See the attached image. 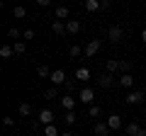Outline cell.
Masks as SVG:
<instances>
[{
  "mask_svg": "<svg viewBox=\"0 0 146 136\" xmlns=\"http://www.w3.org/2000/svg\"><path fill=\"white\" fill-rule=\"evenodd\" d=\"M100 46H102V42H100V39H90V42L83 46V58H93L95 53L100 51Z\"/></svg>",
  "mask_w": 146,
  "mask_h": 136,
  "instance_id": "cell-1",
  "label": "cell"
},
{
  "mask_svg": "<svg viewBox=\"0 0 146 136\" xmlns=\"http://www.w3.org/2000/svg\"><path fill=\"white\" fill-rule=\"evenodd\" d=\"M107 37H110V42H112V44H119L122 37H124V27H122V24H112L107 29Z\"/></svg>",
  "mask_w": 146,
  "mask_h": 136,
  "instance_id": "cell-2",
  "label": "cell"
},
{
  "mask_svg": "<svg viewBox=\"0 0 146 136\" xmlns=\"http://www.w3.org/2000/svg\"><path fill=\"white\" fill-rule=\"evenodd\" d=\"M124 102L127 105H141V102H144V92H141V90H129V92H127V97H124Z\"/></svg>",
  "mask_w": 146,
  "mask_h": 136,
  "instance_id": "cell-3",
  "label": "cell"
},
{
  "mask_svg": "<svg viewBox=\"0 0 146 136\" xmlns=\"http://www.w3.org/2000/svg\"><path fill=\"white\" fill-rule=\"evenodd\" d=\"M98 85H100V88H105V90H110L112 85H115L112 73H107V71H105V73H100V75H98Z\"/></svg>",
  "mask_w": 146,
  "mask_h": 136,
  "instance_id": "cell-4",
  "label": "cell"
},
{
  "mask_svg": "<svg viewBox=\"0 0 146 136\" xmlns=\"http://www.w3.org/2000/svg\"><path fill=\"white\" fill-rule=\"evenodd\" d=\"M39 124H44V126L56 124V114H54L51 110H42V112H39Z\"/></svg>",
  "mask_w": 146,
  "mask_h": 136,
  "instance_id": "cell-5",
  "label": "cell"
},
{
  "mask_svg": "<svg viewBox=\"0 0 146 136\" xmlns=\"http://www.w3.org/2000/svg\"><path fill=\"white\" fill-rule=\"evenodd\" d=\"M78 100L83 102V105H95V102H93V100H95V92H93L90 88H83V90L78 92Z\"/></svg>",
  "mask_w": 146,
  "mask_h": 136,
  "instance_id": "cell-6",
  "label": "cell"
},
{
  "mask_svg": "<svg viewBox=\"0 0 146 136\" xmlns=\"http://www.w3.org/2000/svg\"><path fill=\"white\" fill-rule=\"evenodd\" d=\"M68 15H71V10H68L66 5H56V7H54V20L68 22Z\"/></svg>",
  "mask_w": 146,
  "mask_h": 136,
  "instance_id": "cell-7",
  "label": "cell"
},
{
  "mask_svg": "<svg viewBox=\"0 0 146 136\" xmlns=\"http://www.w3.org/2000/svg\"><path fill=\"white\" fill-rule=\"evenodd\" d=\"M49 80H51V83L54 85H63V83H66V71H61V68H56V71H51V78H49Z\"/></svg>",
  "mask_w": 146,
  "mask_h": 136,
  "instance_id": "cell-8",
  "label": "cell"
},
{
  "mask_svg": "<svg viewBox=\"0 0 146 136\" xmlns=\"http://www.w3.org/2000/svg\"><path fill=\"white\" fill-rule=\"evenodd\" d=\"M105 124H107L112 131H119V129H122V117H119V114H110Z\"/></svg>",
  "mask_w": 146,
  "mask_h": 136,
  "instance_id": "cell-9",
  "label": "cell"
},
{
  "mask_svg": "<svg viewBox=\"0 0 146 136\" xmlns=\"http://www.w3.org/2000/svg\"><path fill=\"white\" fill-rule=\"evenodd\" d=\"M93 134L95 136H112V129H110L107 124H102V121H98V124L93 126Z\"/></svg>",
  "mask_w": 146,
  "mask_h": 136,
  "instance_id": "cell-10",
  "label": "cell"
},
{
  "mask_svg": "<svg viewBox=\"0 0 146 136\" xmlns=\"http://www.w3.org/2000/svg\"><path fill=\"white\" fill-rule=\"evenodd\" d=\"M51 32L56 34V37H63V34H68V32H66V22H61V20H54Z\"/></svg>",
  "mask_w": 146,
  "mask_h": 136,
  "instance_id": "cell-11",
  "label": "cell"
},
{
  "mask_svg": "<svg viewBox=\"0 0 146 136\" xmlns=\"http://www.w3.org/2000/svg\"><path fill=\"white\" fill-rule=\"evenodd\" d=\"M61 105H63V110H66V112L76 110V97H73V92H68L66 97H61Z\"/></svg>",
  "mask_w": 146,
  "mask_h": 136,
  "instance_id": "cell-12",
  "label": "cell"
},
{
  "mask_svg": "<svg viewBox=\"0 0 146 136\" xmlns=\"http://www.w3.org/2000/svg\"><path fill=\"white\" fill-rule=\"evenodd\" d=\"M80 29H83V24H80L78 20H68L66 22V32H68V34H78Z\"/></svg>",
  "mask_w": 146,
  "mask_h": 136,
  "instance_id": "cell-13",
  "label": "cell"
},
{
  "mask_svg": "<svg viewBox=\"0 0 146 136\" xmlns=\"http://www.w3.org/2000/svg\"><path fill=\"white\" fill-rule=\"evenodd\" d=\"M73 78H76V80H80V83H85V80H90V78H93V73H90L88 68H78Z\"/></svg>",
  "mask_w": 146,
  "mask_h": 136,
  "instance_id": "cell-14",
  "label": "cell"
},
{
  "mask_svg": "<svg viewBox=\"0 0 146 136\" xmlns=\"http://www.w3.org/2000/svg\"><path fill=\"white\" fill-rule=\"evenodd\" d=\"M119 85L131 90V85H134V75H131V73H122V75H119Z\"/></svg>",
  "mask_w": 146,
  "mask_h": 136,
  "instance_id": "cell-15",
  "label": "cell"
},
{
  "mask_svg": "<svg viewBox=\"0 0 146 136\" xmlns=\"http://www.w3.org/2000/svg\"><path fill=\"white\" fill-rule=\"evenodd\" d=\"M105 71H107V73H112V75H115L117 71H119V61H117V58H110V61L105 63Z\"/></svg>",
  "mask_w": 146,
  "mask_h": 136,
  "instance_id": "cell-16",
  "label": "cell"
},
{
  "mask_svg": "<svg viewBox=\"0 0 146 136\" xmlns=\"http://www.w3.org/2000/svg\"><path fill=\"white\" fill-rule=\"evenodd\" d=\"M12 56H15V49L10 44H3L0 46V58H12Z\"/></svg>",
  "mask_w": 146,
  "mask_h": 136,
  "instance_id": "cell-17",
  "label": "cell"
},
{
  "mask_svg": "<svg viewBox=\"0 0 146 136\" xmlns=\"http://www.w3.org/2000/svg\"><path fill=\"white\" fill-rule=\"evenodd\" d=\"M141 134V126L136 124V121H131V124H127V136H139Z\"/></svg>",
  "mask_w": 146,
  "mask_h": 136,
  "instance_id": "cell-18",
  "label": "cell"
},
{
  "mask_svg": "<svg viewBox=\"0 0 146 136\" xmlns=\"http://www.w3.org/2000/svg\"><path fill=\"white\" fill-rule=\"evenodd\" d=\"M17 112H20V117H29L32 114V105L29 102H22V105L17 107Z\"/></svg>",
  "mask_w": 146,
  "mask_h": 136,
  "instance_id": "cell-19",
  "label": "cell"
},
{
  "mask_svg": "<svg viewBox=\"0 0 146 136\" xmlns=\"http://www.w3.org/2000/svg\"><path fill=\"white\" fill-rule=\"evenodd\" d=\"M85 10L88 12H98L100 10V0H85Z\"/></svg>",
  "mask_w": 146,
  "mask_h": 136,
  "instance_id": "cell-20",
  "label": "cell"
},
{
  "mask_svg": "<svg viewBox=\"0 0 146 136\" xmlns=\"http://www.w3.org/2000/svg\"><path fill=\"white\" fill-rule=\"evenodd\" d=\"M12 49H15V56H22V53L27 51V44L25 42H15V44H12Z\"/></svg>",
  "mask_w": 146,
  "mask_h": 136,
  "instance_id": "cell-21",
  "label": "cell"
},
{
  "mask_svg": "<svg viewBox=\"0 0 146 136\" xmlns=\"http://www.w3.org/2000/svg\"><path fill=\"white\" fill-rule=\"evenodd\" d=\"M36 75H39V78H51V68L49 66H39L36 68Z\"/></svg>",
  "mask_w": 146,
  "mask_h": 136,
  "instance_id": "cell-22",
  "label": "cell"
},
{
  "mask_svg": "<svg viewBox=\"0 0 146 136\" xmlns=\"http://www.w3.org/2000/svg\"><path fill=\"white\" fill-rule=\"evenodd\" d=\"M25 15H27V10H25L22 5H15V7H12V17H17V20H22Z\"/></svg>",
  "mask_w": 146,
  "mask_h": 136,
  "instance_id": "cell-23",
  "label": "cell"
},
{
  "mask_svg": "<svg viewBox=\"0 0 146 136\" xmlns=\"http://www.w3.org/2000/svg\"><path fill=\"white\" fill-rule=\"evenodd\" d=\"M44 136H61V134H58L56 124H49V126H44Z\"/></svg>",
  "mask_w": 146,
  "mask_h": 136,
  "instance_id": "cell-24",
  "label": "cell"
},
{
  "mask_svg": "<svg viewBox=\"0 0 146 136\" xmlns=\"http://www.w3.org/2000/svg\"><path fill=\"white\" fill-rule=\"evenodd\" d=\"M129 71H131V61L122 58V61H119V73H129Z\"/></svg>",
  "mask_w": 146,
  "mask_h": 136,
  "instance_id": "cell-25",
  "label": "cell"
},
{
  "mask_svg": "<svg viewBox=\"0 0 146 136\" xmlns=\"http://www.w3.org/2000/svg\"><path fill=\"white\" fill-rule=\"evenodd\" d=\"M100 114H102V110L98 105H88V117H100Z\"/></svg>",
  "mask_w": 146,
  "mask_h": 136,
  "instance_id": "cell-26",
  "label": "cell"
},
{
  "mask_svg": "<svg viewBox=\"0 0 146 136\" xmlns=\"http://www.w3.org/2000/svg\"><path fill=\"white\" fill-rule=\"evenodd\" d=\"M68 56H71V58H76V56H83V49H80V46H76V44H73V46L68 49Z\"/></svg>",
  "mask_w": 146,
  "mask_h": 136,
  "instance_id": "cell-27",
  "label": "cell"
},
{
  "mask_svg": "<svg viewBox=\"0 0 146 136\" xmlns=\"http://www.w3.org/2000/svg\"><path fill=\"white\" fill-rule=\"evenodd\" d=\"M7 37H10V39H15V42H17V39L22 37V32L17 29V27H10V29H7Z\"/></svg>",
  "mask_w": 146,
  "mask_h": 136,
  "instance_id": "cell-28",
  "label": "cell"
},
{
  "mask_svg": "<svg viewBox=\"0 0 146 136\" xmlns=\"http://www.w3.org/2000/svg\"><path fill=\"white\" fill-rule=\"evenodd\" d=\"M63 121H66L68 126L76 124V112H73V110H71V112H66V114H63Z\"/></svg>",
  "mask_w": 146,
  "mask_h": 136,
  "instance_id": "cell-29",
  "label": "cell"
},
{
  "mask_svg": "<svg viewBox=\"0 0 146 136\" xmlns=\"http://www.w3.org/2000/svg\"><path fill=\"white\" fill-rule=\"evenodd\" d=\"M54 97H58V90H56V85H54V88H49L46 92H44V100H54Z\"/></svg>",
  "mask_w": 146,
  "mask_h": 136,
  "instance_id": "cell-30",
  "label": "cell"
},
{
  "mask_svg": "<svg viewBox=\"0 0 146 136\" xmlns=\"http://www.w3.org/2000/svg\"><path fill=\"white\" fill-rule=\"evenodd\" d=\"M63 88H66L68 92H73V90H76V78H68L66 83H63Z\"/></svg>",
  "mask_w": 146,
  "mask_h": 136,
  "instance_id": "cell-31",
  "label": "cell"
},
{
  "mask_svg": "<svg viewBox=\"0 0 146 136\" xmlns=\"http://www.w3.org/2000/svg\"><path fill=\"white\" fill-rule=\"evenodd\" d=\"M22 39H27V42L34 39V29H25V32H22Z\"/></svg>",
  "mask_w": 146,
  "mask_h": 136,
  "instance_id": "cell-32",
  "label": "cell"
},
{
  "mask_svg": "<svg viewBox=\"0 0 146 136\" xmlns=\"http://www.w3.org/2000/svg\"><path fill=\"white\" fill-rule=\"evenodd\" d=\"M112 7V0H100V10H110Z\"/></svg>",
  "mask_w": 146,
  "mask_h": 136,
  "instance_id": "cell-33",
  "label": "cell"
},
{
  "mask_svg": "<svg viewBox=\"0 0 146 136\" xmlns=\"http://www.w3.org/2000/svg\"><path fill=\"white\" fill-rule=\"evenodd\" d=\"M3 124H5V126H15V119H12V117H5V119H3Z\"/></svg>",
  "mask_w": 146,
  "mask_h": 136,
  "instance_id": "cell-34",
  "label": "cell"
},
{
  "mask_svg": "<svg viewBox=\"0 0 146 136\" xmlns=\"http://www.w3.org/2000/svg\"><path fill=\"white\" fill-rule=\"evenodd\" d=\"M36 5H39V7H49V5H51V0H36Z\"/></svg>",
  "mask_w": 146,
  "mask_h": 136,
  "instance_id": "cell-35",
  "label": "cell"
},
{
  "mask_svg": "<svg viewBox=\"0 0 146 136\" xmlns=\"http://www.w3.org/2000/svg\"><path fill=\"white\" fill-rule=\"evenodd\" d=\"M141 42H146V29H144V32H141Z\"/></svg>",
  "mask_w": 146,
  "mask_h": 136,
  "instance_id": "cell-36",
  "label": "cell"
},
{
  "mask_svg": "<svg viewBox=\"0 0 146 136\" xmlns=\"http://www.w3.org/2000/svg\"><path fill=\"white\" fill-rule=\"evenodd\" d=\"M61 136H73V134H71V131H63V134H61Z\"/></svg>",
  "mask_w": 146,
  "mask_h": 136,
  "instance_id": "cell-37",
  "label": "cell"
},
{
  "mask_svg": "<svg viewBox=\"0 0 146 136\" xmlns=\"http://www.w3.org/2000/svg\"><path fill=\"white\" fill-rule=\"evenodd\" d=\"M144 71H146V66H144Z\"/></svg>",
  "mask_w": 146,
  "mask_h": 136,
  "instance_id": "cell-38",
  "label": "cell"
}]
</instances>
